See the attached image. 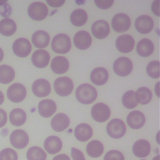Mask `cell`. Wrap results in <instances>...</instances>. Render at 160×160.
Wrapping results in <instances>:
<instances>
[{
    "mask_svg": "<svg viewBox=\"0 0 160 160\" xmlns=\"http://www.w3.org/2000/svg\"><path fill=\"white\" fill-rule=\"evenodd\" d=\"M11 12V8L10 6L6 3V2L0 4V14L2 16H4L8 18V17L10 15Z\"/></svg>",
    "mask_w": 160,
    "mask_h": 160,
    "instance_id": "ab89813d",
    "label": "cell"
},
{
    "mask_svg": "<svg viewBox=\"0 0 160 160\" xmlns=\"http://www.w3.org/2000/svg\"><path fill=\"white\" fill-rule=\"evenodd\" d=\"M50 60V55L48 51L43 49L35 51L31 57L32 63L34 66L38 68H44L46 67Z\"/></svg>",
    "mask_w": 160,
    "mask_h": 160,
    "instance_id": "e0dca14e",
    "label": "cell"
},
{
    "mask_svg": "<svg viewBox=\"0 0 160 160\" xmlns=\"http://www.w3.org/2000/svg\"><path fill=\"white\" fill-rule=\"evenodd\" d=\"M69 122V119L66 114L58 113L51 119V126L55 131L61 132L68 128Z\"/></svg>",
    "mask_w": 160,
    "mask_h": 160,
    "instance_id": "d6986e66",
    "label": "cell"
},
{
    "mask_svg": "<svg viewBox=\"0 0 160 160\" xmlns=\"http://www.w3.org/2000/svg\"><path fill=\"white\" fill-rule=\"evenodd\" d=\"M33 94L39 98L47 96L51 92V86L49 82L44 79L36 80L32 85Z\"/></svg>",
    "mask_w": 160,
    "mask_h": 160,
    "instance_id": "9a60e30c",
    "label": "cell"
},
{
    "mask_svg": "<svg viewBox=\"0 0 160 160\" xmlns=\"http://www.w3.org/2000/svg\"><path fill=\"white\" fill-rule=\"evenodd\" d=\"M8 98L13 102H20L26 96V88L20 83H14L7 90Z\"/></svg>",
    "mask_w": 160,
    "mask_h": 160,
    "instance_id": "52a82bcc",
    "label": "cell"
},
{
    "mask_svg": "<svg viewBox=\"0 0 160 160\" xmlns=\"http://www.w3.org/2000/svg\"><path fill=\"white\" fill-rule=\"evenodd\" d=\"M15 77V72L12 68L8 65L0 66V83L8 84Z\"/></svg>",
    "mask_w": 160,
    "mask_h": 160,
    "instance_id": "d6a6232c",
    "label": "cell"
},
{
    "mask_svg": "<svg viewBox=\"0 0 160 160\" xmlns=\"http://www.w3.org/2000/svg\"><path fill=\"white\" fill-rule=\"evenodd\" d=\"M159 0L154 1L151 4V9L152 12L157 16H159Z\"/></svg>",
    "mask_w": 160,
    "mask_h": 160,
    "instance_id": "b9f144b4",
    "label": "cell"
},
{
    "mask_svg": "<svg viewBox=\"0 0 160 160\" xmlns=\"http://www.w3.org/2000/svg\"><path fill=\"white\" fill-rule=\"evenodd\" d=\"M91 31L93 36L99 39L106 38L110 31L109 24L104 20H98L94 22L91 27Z\"/></svg>",
    "mask_w": 160,
    "mask_h": 160,
    "instance_id": "5bb4252c",
    "label": "cell"
},
{
    "mask_svg": "<svg viewBox=\"0 0 160 160\" xmlns=\"http://www.w3.org/2000/svg\"><path fill=\"white\" fill-rule=\"evenodd\" d=\"M94 3L100 9H107L111 8L114 3L112 0H95Z\"/></svg>",
    "mask_w": 160,
    "mask_h": 160,
    "instance_id": "f35d334b",
    "label": "cell"
},
{
    "mask_svg": "<svg viewBox=\"0 0 160 160\" xmlns=\"http://www.w3.org/2000/svg\"><path fill=\"white\" fill-rule=\"evenodd\" d=\"M52 160H70V158L66 154H60L59 155H56L52 159Z\"/></svg>",
    "mask_w": 160,
    "mask_h": 160,
    "instance_id": "f6af8a7d",
    "label": "cell"
},
{
    "mask_svg": "<svg viewBox=\"0 0 160 160\" xmlns=\"http://www.w3.org/2000/svg\"><path fill=\"white\" fill-rule=\"evenodd\" d=\"M0 160H18V154L14 150L5 148L0 152Z\"/></svg>",
    "mask_w": 160,
    "mask_h": 160,
    "instance_id": "8d00e7d4",
    "label": "cell"
},
{
    "mask_svg": "<svg viewBox=\"0 0 160 160\" xmlns=\"http://www.w3.org/2000/svg\"><path fill=\"white\" fill-rule=\"evenodd\" d=\"M62 143L59 138L56 136L48 137L44 142L45 150L51 154H55L59 152L62 149Z\"/></svg>",
    "mask_w": 160,
    "mask_h": 160,
    "instance_id": "ffe728a7",
    "label": "cell"
},
{
    "mask_svg": "<svg viewBox=\"0 0 160 160\" xmlns=\"http://www.w3.org/2000/svg\"><path fill=\"white\" fill-rule=\"evenodd\" d=\"M3 57H4V53L2 49L0 48V62H1V61L2 60Z\"/></svg>",
    "mask_w": 160,
    "mask_h": 160,
    "instance_id": "7dc6e473",
    "label": "cell"
},
{
    "mask_svg": "<svg viewBox=\"0 0 160 160\" xmlns=\"http://www.w3.org/2000/svg\"><path fill=\"white\" fill-rule=\"evenodd\" d=\"M56 103L51 99H44L38 104V111L39 114L43 118L51 116L56 111Z\"/></svg>",
    "mask_w": 160,
    "mask_h": 160,
    "instance_id": "44dd1931",
    "label": "cell"
},
{
    "mask_svg": "<svg viewBox=\"0 0 160 160\" xmlns=\"http://www.w3.org/2000/svg\"><path fill=\"white\" fill-rule=\"evenodd\" d=\"M104 160H124L123 154L118 150H111L106 152Z\"/></svg>",
    "mask_w": 160,
    "mask_h": 160,
    "instance_id": "74e56055",
    "label": "cell"
},
{
    "mask_svg": "<svg viewBox=\"0 0 160 160\" xmlns=\"http://www.w3.org/2000/svg\"><path fill=\"white\" fill-rule=\"evenodd\" d=\"M150 151V143L145 139L138 140L133 144L132 152L138 158H145L149 154Z\"/></svg>",
    "mask_w": 160,
    "mask_h": 160,
    "instance_id": "7402d4cb",
    "label": "cell"
},
{
    "mask_svg": "<svg viewBox=\"0 0 160 160\" xmlns=\"http://www.w3.org/2000/svg\"><path fill=\"white\" fill-rule=\"evenodd\" d=\"M69 61L64 56L54 58L51 63V69L56 74H61L67 72L69 69Z\"/></svg>",
    "mask_w": 160,
    "mask_h": 160,
    "instance_id": "cb8c5ba5",
    "label": "cell"
},
{
    "mask_svg": "<svg viewBox=\"0 0 160 160\" xmlns=\"http://www.w3.org/2000/svg\"><path fill=\"white\" fill-rule=\"evenodd\" d=\"M28 160H46V154L44 150L38 146L30 148L26 153Z\"/></svg>",
    "mask_w": 160,
    "mask_h": 160,
    "instance_id": "836d02e7",
    "label": "cell"
},
{
    "mask_svg": "<svg viewBox=\"0 0 160 160\" xmlns=\"http://www.w3.org/2000/svg\"><path fill=\"white\" fill-rule=\"evenodd\" d=\"M152 92L146 87H141L139 88L135 92L134 98L136 102L141 104H148L152 99Z\"/></svg>",
    "mask_w": 160,
    "mask_h": 160,
    "instance_id": "1f68e13d",
    "label": "cell"
},
{
    "mask_svg": "<svg viewBox=\"0 0 160 160\" xmlns=\"http://www.w3.org/2000/svg\"><path fill=\"white\" fill-rule=\"evenodd\" d=\"M73 82L68 77H60L54 82V88L56 93L60 96L69 95L73 89Z\"/></svg>",
    "mask_w": 160,
    "mask_h": 160,
    "instance_id": "277c9868",
    "label": "cell"
},
{
    "mask_svg": "<svg viewBox=\"0 0 160 160\" xmlns=\"http://www.w3.org/2000/svg\"><path fill=\"white\" fill-rule=\"evenodd\" d=\"M71 156L73 160H86L83 153L75 148H71Z\"/></svg>",
    "mask_w": 160,
    "mask_h": 160,
    "instance_id": "60d3db41",
    "label": "cell"
},
{
    "mask_svg": "<svg viewBox=\"0 0 160 160\" xmlns=\"http://www.w3.org/2000/svg\"><path fill=\"white\" fill-rule=\"evenodd\" d=\"M146 121V118L142 112L139 111H132L127 117V122L129 126L134 129L142 128Z\"/></svg>",
    "mask_w": 160,
    "mask_h": 160,
    "instance_id": "ac0fdd59",
    "label": "cell"
},
{
    "mask_svg": "<svg viewBox=\"0 0 160 160\" xmlns=\"http://www.w3.org/2000/svg\"><path fill=\"white\" fill-rule=\"evenodd\" d=\"M33 45L38 48H44L48 46L50 41L48 33L44 31L39 30L36 31L31 38Z\"/></svg>",
    "mask_w": 160,
    "mask_h": 160,
    "instance_id": "484cf974",
    "label": "cell"
},
{
    "mask_svg": "<svg viewBox=\"0 0 160 160\" xmlns=\"http://www.w3.org/2000/svg\"><path fill=\"white\" fill-rule=\"evenodd\" d=\"M134 46V40L129 34L119 36L116 41V47L119 51L122 53L131 52Z\"/></svg>",
    "mask_w": 160,
    "mask_h": 160,
    "instance_id": "7c38bea8",
    "label": "cell"
},
{
    "mask_svg": "<svg viewBox=\"0 0 160 160\" xmlns=\"http://www.w3.org/2000/svg\"><path fill=\"white\" fill-rule=\"evenodd\" d=\"M109 74L108 71L101 67L94 69L90 74V79L93 84L97 86L104 84L108 79Z\"/></svg>",
    "mask_w": 160,
    "mask_h": 160,
    "instance_id": "603a6c76",
    "label": "cell"
},
{
    "mask_svg": "<svg viewBox=\"0 0 160 160\" xmlns=\"http://www.w3.org/2000/svg\"><path fill=\"white\" fill-rule=\"evenodd\" d=\"M28 14L32 19L41 21L47 17L48 9L46 5L41 2H34L29 6Z\"/></svg>",
    "mask_w": 160,
    "mask_h": 160,
    "instance_id": "5b68a950",
    "label": "cell"
},
{
    "mask_svg": "<svg viewBox=\"0 0 160 160\" xmlns=\"http://www.w3.org/2000/svg\"><path fill=\"white\" fill-rule=\"evenodd\" d=\"M26 120V114L22 109L16 108L12 109L9 114V121L15 126H20L24 124Z\"/></svg>",
    "mask_w": 160,
    "mask_h": 160,
    "instance_id": "4dcf8cb0",
    "label": "cell"
},
{
    "mask_svg": "<svg viewBox=\"0 0 160 160\" xmlns=\"http://www.w3.org/2000/svg\"><path fill=\"white\" fill-rule=\"evenodd\" d=\"M6 2V1H0V4H2V3H4V2Z\"/></svg>",
    "mask_w": 160,
    "mask_h": 160,
    "instance_id": "681fc988",
    "label": "cell"
},
{
    "mask_svg": "<svg viewBox=\"0 0 160 160\" xmlns=\"http://www.w3.org/2000/svg\"><path fill=\"white\" fill-rule=\"evenodd\" d=\"M104 151V146L99 141L92 140L86 146V152L88 154L93 158H96L101 156Z\"/></svg>",
    "mask_w": 160,
    "mask_h": 160,
    "instance_id": "f1b7e54d",
    "label": "cell"
},
{
    "mask_svg": "<svg viewBox=\"0 0 160 160\" xmlns=\"http://www.w3.org/2000/svg\"><path fill=\"white\" fill-rule=\"evenodd\" d=\"M106 131L108 135L112 138L119 139L125 134L126 127L122 120L113 119L107 124Z\"/></svg>",
    "mask_w": 160,
    "mask_h": 160,
    "instance_id": "3957f363",
    "label": "cell"
},
{
    "mask_svg": "<svg viewBox=\"0 0 160 160\" xmlns=\"http://www.w3.org/2000/svg\"><path fill=\"white\" fill-rule=\"evenodd\" d=\"M135 92L133 91H126L122 97V103L127 109H132L137 106L138 102L134 98Z\"/></svg>",
    "mask_w": 160,
    "mask_h": 160,
    "instance_id": "e575fe53",
    "label": "cell"
},
{
    "mask_svg": "<svg viewBox=\"0 0 160 160\" xmlns=\"http://www.w3.org/2000/svg\"><path fill=\"white\" fill-rule=\"evenodd\" d=\"M88 20L86 12L82 9H77L73 11L70 15V21L71 23L77 27L84 25Z\"/></svg>",
    "mask_w": 160,
    "mask_h": 160,
    "instance_id": "83f0119b",
    "label": "cell"
},
{
    "mask_svg": "<svg viewBox=\"0 0 160 160\" xmlns=\"http://www.w3.org/2000/svg\"><path fill=\"white\" fill-rule=\"evenodd\" d=\"M92 128L88 124L81 123L75 128L74 136L75 138L79 141H87L92 137Z\"/></svg>",
    "mask_w": 160,
    "mask_h": 160,
    "instance_id": "d4e9b609",
    "label": "cell"
},
{
    "mask_svg": "<svg viewBox=\"0 0 160 160\" xmlns=\"http://www.w3.org/2000/svg\"><path fill=\"white\" fill-rule=\"evenodd\" d=\"M146 72L148 76L152 78L156 79L159 77V61H152L146 67Z\"/></svg>",
    "mask_w": 160,
    "mask_h": 160,
    "instance_id": "d590c367",
    "label": "cell"
},
{
    "mask_svg": "<svg viewBox=\"0 0 160 160\" xmlns=\"http://www.w3.org/2000/svg\"><path fill=\"white\" fill-rule=\"evenodd\" d=\"M7 122V114L6 112L0 109V128L3 127Z\"/></svg>",
    "mask_w": 160,
    "mask_h": 160,
    "instance_id": "7bdbcfd3",
    "label": "cell"
},
{
    "mask_svg": "<svg viewBox=\"0 0 160 160\" xmlns=\"http://www.w3.org/2000/svg\"><path fill=\"white\" fill-rule=\"evenodd\" d=\"M4 101V95L2 92L0 91V105Z\"/></svg>",
    "mask_w": 160,
    "mask_h": 160,
    "instance_id": "bcb514c9",
    "label": "cell"
},
{
    "mask_svg": "<svg viewBox=\"0 0 160 160\" xmlns=\"http://www.w3.org/2000/svg\"><path fill=\"white\" fill-rule=\"evenodd\" d=\"M77 100L84 104L93 102L97 98V91L92 86L85 83L78 87L76 91Z\"/></svg>",
    "mask_w": 160,
    "mask_h": 160,
    "instance_id": "6da1fadb",
    "label": "cell"
},
{
    "mask_svg": "<svg viewBox=\"0 0 160 160\" xmlns=\"http://www.w3.org/2000/svg\"><path fill=\"white\" fill-rule=\"evenodd\" d=\"M74 43L78 49L85 50L90 47L92 43V38L87 31H80L75 34Z\"/></svg>",
    "mask_w": 160,
    "mask_h": 160,
    "instance_id": "2e32d148",
    "label": "cell"
},
{
    "mask_svg": "<svg viewBox=\"0 0 160 160\" xmlns=\"http://www.w3.org/2000/svg\"><path fill=\"white\" fill-rule=\"evenodd\" d=\"M136 51L142 57L149 56L154 51V44L149 39H142L137 44Z\"/></svg>",
    "mask_w": 160,
    "mask_h": 160,
    "instance_id": "4316f807",
    "label": "cell"
},
{
    "mask_svg": "<svg viewBox=\"0 0 160 160\" xmlns=\"http://www.w3.org/2000/svg\"><path fill=\"white\" fill-rule=\"evenodd\" d=\"M51 48L56 53H67L70 51L71 48V39L65 34H58L53 38L51 42Z\"/></svg>",
    "mask_w": 160,
    "mask_h": 160,
    "instance_id": "7a4b0ae2",
    "label": "cell"
},
{
    "mask_svg": "<svg viewBox=\"0 0 160 160\" xmlns=\"http://www.w3.org/2000/svg\"><path fill=\"white\" fill-rule=\"evenodd\" d=\"M47 3L51 7H60L65 2V1H59V0H50L47 1Z\"/></svg>",
    "mask_w": 160,
    "mask_h": 160,
    "instance_id": "ee69618b",
    "label": "cell"
},
{
    "mask_svg": "<svg viewBox=\"0 0 160 160\" xmlns=\"http://www.w3.org/2000/svg\"><path fill=\"white\" fill-rule=\"evenodd\" d=\"M12 146L17 149H22L26 147L29 142V136L23 130L16 129L12 131L9 138Z\"/></svg>",
    "mask_w": 160,
    "mask_h": 160,
    "instance_id": "8fae6325",
    "label": "cell"
},
{
    "mask_svg": "<svg viewBox=\"0 0 160 160\" xmlns=\"http://www.w3.org/2000/svg\"><path fill=\"white\" fill-rule=\"evenodd\" d=\"M91 113L92 118L96 121L103 122L110 117L111 111L109 108L104 103L98 102L92 106Z\"/></svg>",
    "mask_w": 160,
    "mask_h": 160,
    "instance_id": "ba28073f",
    "label": "cell"
},
{
    "mask_svg": "<svg viewBox=\"0 0 160 160\" xmlns=\"http://www.w3.org/2000/svg\"><path fill=\"white\" fill-rule=\"evenodd\" d=\"M152 160H159V155H157L156 156H155V157L152 159Z\"/></svg>",
    "mask_w": 160,
    "mask_h": 160,
    "instance_id": "c3c4849f",
    "label": "cell"
},
{
    "mask_svg": "<svg viewBox=\"0 0 160 160\" xmlns=\"http://www.w3.org/2000/svg\"><path fill=\"white\" fill-rule=\"evenodd\" d=\"M12 48L14 54L20 58L28 56L32 49L30 42L24 38H20L15 40L12 44Z\"/></svg>",
    "mask_w": 160,
    "mask_h": 160,
    "instance_id": "30bf717a",
    "label": "cell"
},
{
    "mask_svg": "<svg viewBox=\"0 0 160 160\" xmlns=\"http://www.w3.org/2000/svg\"><path fill=\"white\" fill-rule=\"evenodd\" d=\"M111 25L113 29L117 32H123L129 29L131 26L129 17L124 13H119L114 16Z\"/></svg>",
    "mask_w": 160,
    "mask_h": 160,
    "instance_id": "9c48e42d",
    "label": "cell"
},
{
    "mask_svg": "<svg viewBox=\"0 0 160 160\" xmlns=\"http://www.w3.org/2000/svg\"><path fill=\"white\" fill-rule=\"evenodd\" d=\"M154 26L153 20L148 15H141L135 21V28L141 34H148L150 32Z\"/></svg>",
    "mask_w": 160,
    "mask_h": 160,
    "instance_id": "4fadbf2b",
    "label": "cell"
},
{
    "mask_svg": "<svg viewBox=\"0 0 160 160\" xmlns=\"http://www.w3.org/2000/svg\"><path fill=\"white\" fill-rule=\"evenodd\" d=\"M16 28L15 22L9 18H5L0 21V33L3 36H12L15 33Z\"/></svg>",
    "mask_w": 160,
    "mask_h": 160,
    "instance_id": "f546056e",
    "label": "cell"
},
{
    "mask_svg": "<svg viewBox=\"0 0 160 160\" xmlns=\"http://www.w3.org/2000/svg\"><path fill=\"white\" fill-rule=\"evenodd\" d=\"M113 70L119 76H127L132 70V63L129 58L120 57L114 62Z\"/></svg>",
    "mask_w": 160,
    "mask_h": 160,
    "instance_id": "8992f818",
    "label": "cell"
}]
</instances>
